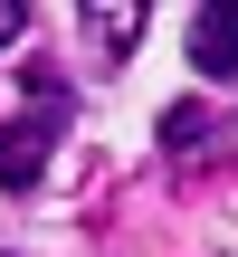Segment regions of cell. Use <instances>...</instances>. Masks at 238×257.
I'll return each instance as SVG.
<instances>
[{
    "label": "cell",
    "instance_id": "3957f363",
    "mask_svg": "<svg viewBox=\"0 0 238 257\" xmlns=\"http://www.w3.org/2000/svg\"><path fill=\"white\" fill-rule=\"evenodd\" d=\"M191 67L219 76V86H238V0H210L191 19Z\"/></svg>",
    "mask_w": 238,
    "mask_h": 257
},
{
    "label": "cell",
    "instance_id": "5b68a950",
    "mask_svg": "<svg viewBox=\"0 0 238 257\" xmlns=\"http://www.w3.org/2000/svg\"><path fill=\"white\" fill-rule=\"evenodd\" d=\"M19 29H29V10H19V0H0V57L19 48Z\"/></svg>",
    "mask_w": 238,
    "mask_h": 257
},
{
    "label": "cell",
    "instance_id": "6da1fadb",
    "mask_svg": "<svg viewBox=\"0 0 238 257\" xmlns=\"http://www.w3.org/2000/svg\"><path fill=\"white\" fill-rule=\"evenodd\" d=\"M57 134H67V86L38 67V76H29V114H10V124H0V191H29V181L48 172Z\"/></svg>",
    "mask_w": 238,
    "mask_h": 257
},
{
    "label": "cell",
    "instance_id": "8992f818",
    "mask_svg": "<svg viewBox=\"0 0 238 257\" xmlns=\"http://www.w3.org/2000/svg\"><path fill=\"white\" fill-rule=\"evenodd\" d=\"M0 257H10V248H0Z\"/></svg>",
    "mask_w": 238,
    "mask_h": 257
},
{
    "label": "cell",
    "instance_id": "277c9868",
    "mask_svg": "<svg viewBox=\"0 0 238 257\" xmlns=\"http://www.w3.org/2000/svg\"><path fill=\"white\" fill-rule=\"evenodd\" d=\"M134 19H143L134 0H124V10H105V0L86 10V29H95V48H105V57H134Z\"/></svg>",
    "mask_w": 238,
    "mask_h": 257
},
{
    "label": "cell",
    "instance_id": "7a4b0ae2",
    "mask_svg": "<svg viewBox=\"0 0 238 257\" xmlns=\"http://www.w3.org/2000/svg\"><path fill=\"white\" fill-rule=\"evenodd\" d=\"M162 153H172V162H229L238 124L219 105H172V114H162Z\"/></svg>",
    "mask_w": 238,
    "mask_h": 257
}]
</instances>
